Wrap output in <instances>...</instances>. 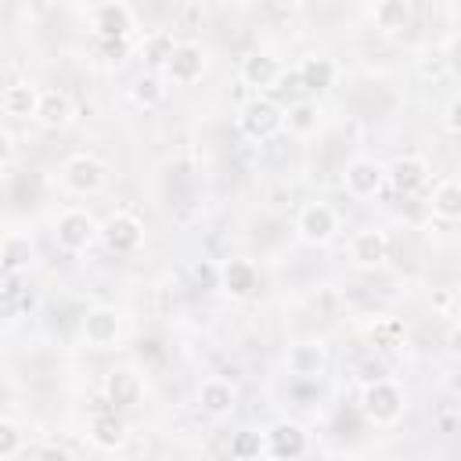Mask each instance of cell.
I'll return each mask as SVG.
<instances>
[{
  "mask_svg": "<svg viewBox=\"0 0 461 461\" xmlns=\"http://www.w3.org/2000/svg\"><path fill=\"white\" fill-rule=\"evenodd\" d=\"M447 346H450V353H454V357H461V324H457V328L450 331V339H447Z\"/></svg>",
  "mask_w": 461,
  "mask_h": 461,
  "instance_id": "e575fe53",
  "label": "cell"
},
{
  "mask_svg": "<svg viewBox=\"0 0 461 461\" xmlns=\"http://www.w3.org/2000/svg\"><path fill=\"white\" fill-rule=\"evenodd\" d=\"M335 230H339V216H335L331 205H324V202H310V205L299 212V234H303L306 241L324 245V241L335 238Z\"/></svg>",
  "mask_w": 461,
  "mask_h": 461,
  "instance_id": "52a82bcc",
  "label": "cell"
},
{
  "mask_svg": "<svg viewBox=\"0 0 461 461\" xmlns=\"http://www.w3.org/2000/svg\"><path fill=\"white\" fill-rule=\"evenodd\" d=\"M36 119H40L43 126H50V130L65 126V122L72 119V101H68V94H65V90H43Z\"/></svg>",
  "mask_w": 461,
  "mask_h": 461,
  "instance_id": "603a6c76",
  "label": "cell"
},
{
  "mask_svg": "<svg viewBox=\"0 0 461 461\" xmlns=\"http://www.w3.org/2000/svg\"><path fill=\"white\" fill-rule=\"evenodd\" d=\"M29 256H32V241H29V234L7 230V234H4V241H0V259H4V270H7V274L22 270V267L29 263Z\"/></svg>",
  "mask_w": 461,
  "mask_h": 461,
  "instance_id": "d4e9b609",
  "label": "cell"
},
{
  "mask_svg": "<svg viewBox=\"0 0 461 461\" xmlns=\"http://www.w3.org/2000/svg\"><path fill=\"white\" fill-rule=\"evenodd\" d=\"M367 4H378V0H367Z\"/></svg>",
  "mask_w": 461,
  "mask_h": 461,
  "instance_id": "8d00e7d4",
  "label": "cell"
},
{
  "mask_svg": "<svg viewBox=\"0 0 461 461\" xmlns=\"http://www.w3.org/2000/svg\"><path fill=\"white\" fill-rule=\"evenodd\" d=\"M18 454H22V429L11 418H4L0 421V461H14Z\"/></svg>",
  "mask_w": 461,
  "mask_h": 461,
  "instance_id": "f546056e",
  "label": "cell"
},
{
  "mask_svg": "<svg viewBox=\"0 0 461 461\" xmlns=\"http://www.w3.org/2000/svg\"><path fill=\"white\" fill-rule=\"evenodd\" d=\"M274 4H281V7H299L303 0H274Z\"/></svg>",
  "mask_w": 461,
  "mask_h": 461,
  "instance_id": "d590c367",
  "label": "cell"
},
{
  "mask_svg": "<svg viewBox=\"0 0 461 461\" xmlns=\"http://www.w3.org/2000/svg\"><path fill=\"white\" fill-rule=\"evenodd\" d=\"M382 184H385V169H382L378 162H371V158H353V162L346 166V187H349V194L371 198V194L382 191Z\"/></svg>",
  "mask_w": 461,
  "mask_h": 461,
  "instance_id": "9c48e42d",
  "label": "cell"
},
{
  "mask_svg": "<svg viewBox=\"0 0 461 461\" xmlns=\"http://www.w3.org/2000/svg\"><path fill=\"white\" fill-rule=\"evenodd\" d=\"M317 126H321V108L313 101H299L285 112V130L295 137H310V133H317Z\"/></svg>",
  "mask_w": 461,
  "mask_h": 461,
  "instance_id": "cb8c5ba5",
  "label": "cell"
},
{
  "mask_svg": "<svg viewBox=\"0 0 461 461\" xmlns=\"http://www.w3.org/2000/svg\"><path fill=\"white\" fill-rule=\"evenodd\" d=\"M104 393H108V403H112L115 411H126V407H133V403L140 400V378H137L133 371L119 367V371L108 375Z\"/></svg>",
  "mask_w": 461,
  "mask_h": 461,
  "instance_id": "ffe728a7",
  "label": "cell"
},
{
  "mask_svg": "<svg viewBox=\"0 0 461 461\" xmlns=\"http://www.w3.org/2000/svg\"><path fill=\"white\" fill-rule=\"evenodd\" d=\"M173 50H176V40H173L169 32H151V36H144V43H140V58H144L151 68H166L169 58H173Z\"/></svg>",
  "mask_w": 461,
  "mask_h": 461,
  "instance_id": "4316f807",
  "label": "cell"
},
{
  "mask_svg": "<svg viewBox=\"0 0 461 461\" xmlns=\"http://www.w3.org/2000/svg\"><path fill=\"white\" fill-rule=\"evenodd\" d=\"M267 447L274 457H299L306 454V432L295 421H281L267 432Z\"/></svg>",
  "mask_w": 461,
  "mask_h": 461,
  "instance_id": "ac0fdd59",
  "label": "cell"
},
{
  "mask_svg": "<svg viewBox=\"0 0 461 461\" xmlns=\"http://www.w3.org/2000/svg\"><path fill=\"white\" fill-rule=\"evenodd\" d=\"M447 126H450L454 133H461V101H454V104L447 108Z\"/></svg>",
  "mask_w": 461,
  "mask_h": 461,
  "instance_id": "836d02e7",
  "label": "cell"
},
{
  "mask_svg": "<svg viewBox=\"0 0 461 461\" xmlns=\"http://www.w3.org/2000/svg\"><path fill=\"white\" fill-rule=\"evenodd\" d=\"M162 97H166V86H162L155 76H140V79L133 83V101H137V104H144V108H155Z\"/></svg>",
  "mask_w": 461,
  "mask_h": 461,
  "instance_id": "f1b7e54d",
  "label": "cell"
},
{
  "mask_svg": "<svg viewBox=\"0 0 461 461\" xmlns=\"http://www.w3.org/2000/svg\"><path fill=\"white\" fill-rule=\"evenodd\" d=\"M133 29V14L122 4H101L94 11V32L104 40H126Z\"/></svg>",
  "mask_w": 461,
  "mask_h": 461,
  "instance_id": "9a60e30c",
  "label": "cell"
},
{
  "mask_svg": "<svg viewBox=\"0 0 461 461\" xmlns=\"http://www.w3.org/2000/svg\"><path fill=\"white\" fill-rule=\"evenodd\" d=\"M90 439L101 447V450H115V447H122V439H126V425H122V418H119V411L108 403L104 411H97L94 414V421H90Z\"/></svg>",
  "mask_w": 461,
  "mask_h": 461,
  "instance_id": "e0dca14e",
  "label": "cell"
},
{
  "mask_svg": "<svg viewBox=\"0 0 461 461\" xmlns=\"http://www.w3.org/2000/svg\"><path fill=\"white\" fill-rule=\"evenodd\" d=\"M97 47H101L104 61H122L126 58V40H104V36H97Z\"/></svg>",
  "mask_w": 461,
  "mask_h": 461,
  "instance_id": "1f68e13d",
  "label": "cell"
},
{
  "mask_svg": "<svg viewBox=\"0 0 461 461\" xmlns=\"http://www.w3.org/2000/svg\"><path fill=\"white\" fill-rule=\"evenodd\" d=\"M54 230H58V245H61L65 252H83V249L94 241V234H97L94 220H90L83 209H68V212H61Z\"/></svg>",
  "mask_w": 461,
  "mask_h": 461,
  "instance_id": "5b68a950",
  "label": "cell"
},
{
  "mask_svg": "<svg viewBox=\"0 0 461 461\" xmlns=\"http://www.w3.org/2000/svg\"><path fill=\"white\" fill-rule=\"evenodd\" d=\"M220 285H223V292H227V295L245 299V295H252V292H256L259 274H256V267H252L249 259H227V263L220 267Z\"/></svg>",
  "mask_w": 461,
  "mask_h": 461,
  "instance_id": "4fadbf2b",
  "label": "cell"
},
{
  "mask_svg": "<svg viewBox=\"0 0 461 461\" xmlns=\"http://www.w3.org/2000/svg\"><path fill=\"white\" fill-rule=\"evenodd\" d=\"M263 450V436L259 432H238L230 439V457H259Z\"/></svg>",
  "mask_w": 461,
  "mask_h": 461,
  "instance_id": "4dcf8cb0",
  "label": "cell"
},
{
  "mask_svg": "<svg viewBox=\"0 0 461 461\" xmlns=\"http://www.w3.org/2000/svg\"><path fill=\"white\" fill-rule=\"evenodd\" d=\"M360 411L367 421L375 425H393L400 414H403V389L385 382V378H375L367 389H364V400H360Z\"/></svg>",
  "mask_w": 461,
  "mask_h": 461,
  "instance_id": "6da1fadb",
  "label": "cell"
},
{
  "mask_svg": "<svg viewBox=\"0 0 461 461\" xmlns=\"http://www.w3.org/2000/svg\"><path fill=\"white\" fill-rule=\"evenodd\" d=\"M371 14H375L378 32H385V36H400L414 22L411 0H378V4H371Z\"/></svg>",
  "mask_w": 461,
  "mask_h": 461,
  "instance_id": "8fae6325",
  "label": "cell"
},
{
  "mask_svg": "<svg viewBox=\"0 0 461 461\" xmlns=\"http://www.w3.org/2000/svg\"><path fill=\"white\" fill-rule=\"evenodd\" d=\"M241 83L245 86H256V90H270V86H277L281 83V65H277V58H270V54H249V58H241Z\"/></svg>",
  "mask_w": 461,
  "mask_h": 461,
  "instance_id": "7c38bea8",
  "label": "cell"
},
{
  "mask_svg": "<svg viewBox=\"0 0 461 461\" xmlns=\"http://www.w3.org/2000/svg\"><path fill=\"white\" fill-rule=\"evenodd\" d=\"M299 86L303 90H313V94H321V90H328L331 83H335V65L328 61V58H306L303 65H299Z\"/></svg>",
  "mask_w": 461,
  "mask_h": 461,
  "instance_id": "7402d4cb",
  "label": "cell"
},
{
  "mask_svg": "<svg viewBox=\"0 0 461 461\" xmlns=\"http://www.w3.org/2000/svg\"><path fill=\"white\" fill-rule=\"evenodd\" d=\"M198 403L209 411V414H227L230 407H234V385L227 382V378H205L202 385H198Z\"/></svg>",
  "mask_w": 461,
  "mask_h": 461,
  "instance_id": "44dd1931",
  "label": "cell"
},
{
  "mask_svg": "<svg viewBox=\"0 0 461 461\" xmlns=\"http://www.w3.org/2000/svg\"><path fill=\"white\" fill-rule=\"evenodd\" d=\"M403 321H396V317H382V321H375V328H371V342L378 346V349H396V346H403Z\"/></svg>",
  "mask_w": 461,
  "mask_h": 461,
  "instance_id": "83f0119b",
  "label": "cell"
},
{
  "mask_svg": "<svg viewBox=\"0 0 461 461\" xmlns=\"http://www.w3.org/2000/svg\"><path fill=\"white\" fill-rule=\"evenodd\" d=\"M432 212L439 220H461V184L454 180H443L436 191H432Z\"/></svg>",
  "mask_w": 461,
  "mask_h": 461,
  "instance_id": "484cf974",
  "label": "cell"
},
{
  "mask_svg": "<svg viewBox=\"0 0 461 461\" xmlns=\"http://www.w3.org/2000/svg\"><path fill=\"white\" fill-rule=\"evenodd\" d=\"M104 166L94 158V155H72L65 166H61V180L72 194H97L104 187Z\"/></svg>",
  "mask_w": 461,
  "mask_h": 461,
  "instance_id": "3957f363",
  "label": "cell"
},
{
  "mask_svg": "<svg viewBox=\"0 0 461 461\" xmlns=\"http://www.w3.org/2000/svg\"><path fill=\"white\" fill-rule=\"evenodd\" d=\"M385 180L393 184V191L414 194V191H421V187L429 184V162L418 158V155H400V158H393V166L385 169Z\"/></svg>",
  "mask_w": 461,
  "mask_h": 461,
  "instance_id": "8992f818",
  "label": "cell"
},
{
  "mask_svg": "<svg viewBox=\"0 0 461 461\" xmlns=\"http://www.w3.org/2000/svg\"><path fill=\"white\" fill-rule=\"evenodd\" d=\"M101 238H104V245H108L115 256H130V252L140 249L144 227H140L137 216H130V212H115V216H108V223L101 227Z\"/></svg>",
  "mask_w": 461,
  "mask_h": 461,
  "instance_id": "277c9868",
  "label": "cell"
},
{
  "mask_svg": "<svg viewBox=\"0 0 461 461\" xmlns=\"http://www.w3.org/2000/svg\"><path fill=\"white\" fill-rule=\"evenodd\" d=\"M194 281L202 285V288H212V285H220V267H212V263H194Z\"/></svg>",
  "mask_w": 461,
  "mask_h": 461,
  "instance_id": "d6a6232c",
  "label": "cell"
},
{
  "mask_svg": "<svg viewBox=\"0 0 461 461\" xmlns=\"http://www.w3.org/2000/svg\"><path fill=\"white\" fill-rule=\"evenodd\" d=\"M119 339V313L112 306H94L83 317V342L94 349H108Z\"/></svg>",
  "mask_w": 461,
  "mask_h": 461,
  "instance_id": "ba28073f",
  "label": "cell"
},
{
  "mask_svg": "<svg viewBox=\"0 0 461 461\" xmlns=\"http://www.w3.org/2000/svg\"><path fill=\"white\" fill-rule=\"evenodd\" d=\"M324 360H328L324 342H295V346L288 349V357H285L288 371L299 375V378H313V375H321V371H324Z\"/></svg>",
  "mask_w": 461,
  "mask_h": 461,
  "instance_id": "2e32d148",
  "label": "cell"
},
{
  "mask_svg": "<svg viewBox=\"0 0 461 461\" xmlns=\"http://www.w3.org/2000/svg\"><path fill=\"white\" fill-rule=\"evenodd\" d=\"M202 68H205V54H202L198 43H176V50H173V58L166 65L173 83H194L202 76Z\"/></svg>",
  "mask_w": 461,
  "mask_h": 461,
  "instance_id": "5bb4252c",
  "label": "cell"
},
{
  "mask_svg": "<svg viewBox=\"0 0 461 461\" xmlns=\"http://www.w3.org/2000/svg\"><path fill=\"white\" fill-rule=\"evenodd\" d=\"M389 259V238H385V230H360L357 238H353V263H360V267H378V263H385Z\"/></svg>",
  "mask_w": 461,
  "mask_h": 461,
  "instance_id": "d6986e66",
  "label": "cell"
},
{
  "mask_svg": "<svg viewBox=\"0 0 461 461\" xmlns=\"http://www.w3.org/2000/svg\"><path fill=\"white\" fill-rule=\"evenodd\" d=\"M238 126H241V133L252 137V140H270V137L285 126V112H281L270 97H252V101L241 104Z\"/></svg>",
  "mask_w": 461,
  "mask_h": 461,
  "instance_id": "7a4b0ae2",
  "label": "cell"
},
{
  "mask_svg": "<svg viewBox=\"0 0 461 461\" xmlns=\"http://www.w3.org/2000/svg\"><path fill=\"white\" fill-rule=\"evenodd\" d=\"M40 97H43V90H36L32 83H11V86H4V94H0V108H4V115H11V119H36Z\"/></svg>",
  "mask_w": 461,
  "mask_h": 461,
  "instance_id": "30bf717a",
  "label": "cell"
}]
</instances>
